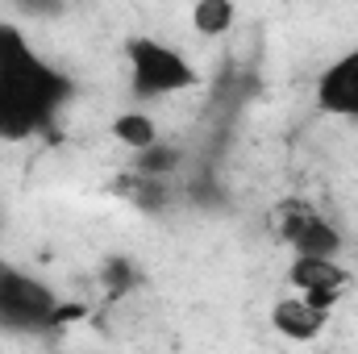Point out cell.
Segmentation results:
<instances>
[{"instance_id": "6da1fadb", "label": "cell", "mask_w": 358, "mask_h": 354, "mask_svg": "<svg viewBox=\"0 0 358 354\" xmlns=\"http://www.w3.org/2000/svg\"><path fill=\"white\" fill-rule=\"evenodd\" d=\"M67 100L71 80L50 67L17 25L0 21V138L25 142L50 129Z\"/></svg>"}, {"instance_id": "7a4b0ae2", "label": "cell", "mask_w": 358, "mask_h": 354, "mask_svg": "<svg viewBox=\"0 0 358 354\" xmlns=\"http://www.w3.org/2000/svg\"><path fill=\"white\" fill-rule=\"evenodd\" d=\"M125 67H129V92L138 100H163L200 84V71L192 67V59L155 34L125 38Z\"/></svg>"}, {"instance_id": "3957f363", "label": "cell", "mask_w": 358, "mask_h": 354, "mask_svg": "<svg viewBox=\"0 0 358 354\" xmlns=\"http://www.w3.org/2000/svg\"><path fill=\"white\" fill-rule=\"evenodd\" d=\"M59 296L29 271L0 267V330L4 334H46L55 330Z\"/></svg>"}, {"instance_id": "277c9868", "label": "cell", "mask_w": 358, "mask_h": 354, "mask_svg": "<svg viewBox=\"0 0 358 354\" xmlns=\"http://www.w3.org/2000/svg\"><path fill=\"white\" fill-rule=\"evenodd\" d=\"M279 234L296 250V259H338L342 255L338 225L304 200H287L279 208Z\"/></svg>"}, {"instance_id": "5b68a950", "label": "cell", "mask_w": 358, "mask_h": 354, "mask_svg": "<svg viewBox=\"0 0 358 354\" xmlns=\"http://www.w3.org/2000/svg\"><path fill=\"white\" fill-rule=\"evenodd\" d=\"M317 108L342 121H358V46L338 55L321 76H317Z\"/></svg>"}, {"instance_id": "8992f818", "label": "cell", "mask_w": 358, "mask_h": 354, "mask_svg": "<svg viewBox=\"0 0 358 354\" xmlns=\"http://www.w3.org/2000/svg\"><path fill=\"white\" fill-rule=\"evenodd\" d=\"M271 325L287 342H317L329 325V313L313 309L304 296H279L275 309H271Z\"/></svg>"}, {"instance_id": "52a82bcc", "label": "cell", "mask_w": 358, "mask_h": 354, "mask_svg": "<svg viewBox=\"0 0 358 354\" xmlns=\"http://www.w3.org/2000/svg\"><path fill=\"white\" fill-rule=\"evenodd\" d=\"M346 279H350V271L338 259H292V267H287V283L296 288V296H317V292L342 296Z\"/></svg>"}, {"instance_id": "ba28073f", "label": "cell", "mask_w": 358, "mask_h": 354, "mask_svg": "<svg viewBox=\"0 0 358 354\" xmlns=\"http://www.w3.org/2000/svg\"><path fill=\"white\" fill-rule=\"evenodd\" d=\"M113 138H117L125 150H134V155H142V150H150L155 142H163V138H159V121H155L146 108H125V113H117V117H113Z\"/></svg>"}, {"instance_id": "9c48e42d", "label": "cell", "mask_w": 358, "mask_h": 354, "mask_svg": "<svg viewBox=\"0 0 358 354\" xmlns=\"http://www.w3.org/2000/svg\"><path fill=\"white\" fill-rule=\"evenodd\" d=\"M192 29L204 34V38H217V34H229L234 21H238V8L229 0H196L192 4Z\"/></svg>"}, {"instance_id": "30bf717a", "label": "cell", "mask_w": 358, "mask_h": 354, "mask_svg": "<svg viewBox=\"0 0 358 354\" xmlns=\"http://www.w3.org/2000/svg\"><path fill=\"white\" fill-rule=\"evenodd\" d=\"M179 163H183V155H179V146H171V142H155L150 150L134 155V171L142 179H171L179 171Z\"/></svg>"}, {"instance_id": "8fae6325", "label": "cell", "mask_w": 358, "mask_h": 354, "mask_svg": "<svg viewBox=\"0 0 358 354\" xmlns=\"http://www.w3.org/2000/svg\"><path fill=\"white\" fill-rule=\"evenodd\" d=\"M134 279H138V275H134V267L125 263V259H117V263L104 267V288H108L113 296H121V292H125V288H129Z\"/></svg>"}, {"instance_id": "7c38bea8", "label": "cell", "mask_w": 358, "mask_h": 354, "mask_svg": "<svg viewBox=\"0 0 358 354\" xmlns=\"http://www.w3.org/2000/svg\"><path fill=\"white\" fill-rule=\"evenodd\" d=\"M84 317H88V304H80V300H59L55 330H63V325H71V321H84Z\"/></svg>"}]
</instances>
